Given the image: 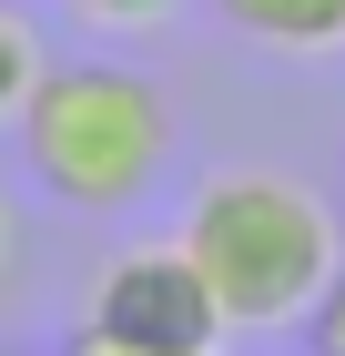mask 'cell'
I'll list each match as a JSON object with an SVG mask.
<instances>
[{
	"label": "cell",
	"mask_w": 345,
	"mask_h": 356,
	"mask_svg": "<svg viewBox=\"0 0 345 356\" xmlns=\"http://www.w3.org/2000/svg\"><path fill=\"white\" fill-rule=\"evenodd\" d=\"M305 326H315V356H345V265H335V285H325V305Z\"/></svg>",
	"instance_id": "obj_6"
},
{
	"label": "cell",
	"mask_w": 345,
	"mask_h": 356,
	"mask_svg": "<svg viewBox=\"0 0 345 356\" xmlns=\"http://www.w3.org/2000/svg\"><path fill=\"white\" fill-rule=\"evenodd\" d=\"M21 163L71 214H122L173 163V102L122 61H51L21 102Z\"/></svg>",
	"instance_id": "obj_2"
},
{
	"label": "cell",
	"mask_w": 345,
	"mask_h": 356,
	"mask_svg": "<svg viewBox=\"0 0 345 356\" xmlns=\"http://www.w3.org/2000/svg\"><path fill=\"white\" fill-rule=\"evenodd\" d=\"M0 265H10V214H0Z\"/></svg>",
	"instance_id": "obj_9"
},
{
	"label": "cell",
	"mask_w": 345,
	"mask_h": 356,
	"mask_svg": "<svg viewBox=\"0 0 345 356\" xmlns=\"http://www.w3.org/2000/svg\"><path fill=\"white\" fill-rule=\"evenodd\" d=\"M92 326L122 336V346H153V356H213L224 346V305H213V285L193 275L183 245H133L92 285Z\"/></svg>",
	"instance_id": "obj_3"
},
{
	"label": "cell",
	"mask_w": 345,
	"mask_h": 356,
	"mask_svg": "<svg viewBox=\"0 0 345 356\" xmlns=\"http://www.w3.org/2000/svg\"><path fill=\"white\" fill-rule=\"evenodd\" d=\"M41 72H51V61H41V41H31V21L10 10V0H0V122H21V102L41 92Z\"/></svg>",
	"instance_id": "obj_5"
},
{
	"label": "cell",
	"mask_w": 345,
	"mask_h": 356,
	"mask_svg": "<svg viewBox=\"0 0 345 356\" xmlns=\"http://www.w3.org/2000/svg\"><path fill=\"white\" fill-rule=\"evenodd\" d=\"M264 51H345V0H213Z\"/></svg>",
	"instance_id": "obj_4"
},
{
	"label": "cell",
	"mask_w": 345,
	"mask_h": 356,
	"mask_svg": "<svg viewBox=\"0 0 345 356\" xmlns=\"http://www.w3.org/2000/svg\"><path fill=\"white\" fill-rule=\"evenodd\" d=\"M81 10H92V21H162L173 0H81Z\"/></svg>",
	"instance_id": "obj_7"
},
{
	"label": "cell",
	"mask_w": 345,
	"mask_h": 356,
	"mask_svg": "<svg viewBox=\"0 0 345 356\" xmlns=\"http://www.w3.org/2000/svg\"><path fill=\"white\" fill-rule=\"evenodd\" d=\"M61 356H153V346H122V336H102V326H81Z\"/></svg>",
	"instance_id": "obj_8"
},
{
	"label": "cell",
	"mask_w": 345,
	"mask_h": 356,
	"mask_svg": "<svg viewBox=\"0 0 345 356\" xmlns=\"http://www.w3.org/2000/svg\"><path fill=\"white\" fill-rule=\"evenodd\" d=\"M173 245L193 254V275L213 285L224 326L264 336V326H305L335 285L345 245H335V214L294 173H264V163H234L213 173L203 193L183 204V234Z\"/></svg>",
	"instance_id": "obj_1"
}]
</instances>
